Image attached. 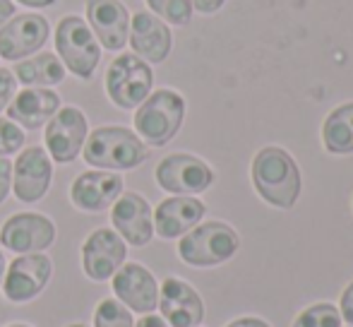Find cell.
<instances>
[{
	"mask_svg": "<svg viewBox=\"0 0 353 327\" xmlns=\"http://www.w3.org/2000/svg\"><path fill=\"white\" fill-rule=\"evenodd\" d=\"M58 108H61V97L56 92L46 87H27L14 94L12 101L8 103V118L19 128L37 130L51 121Z\"/></svg>",
	"mask_w": 353,
	"mask_h": 327,
	"instance_id": "19",
	"label": "cell"
},
{
	"mask_svg": "<svg viewBox=\"0 0 353 327\" xmlns=\"http://www.w3.org/2000/svg\"><path fill=\"white\" fill-rule=\"evenodd\" d=\"M202 217H205V205L200 200L188 195L168 197L154 212V229L161 239H178L195 229Z\"/></svg>",
	"mask_w": 353,
	"mask_h": 327,
	"instance_id": "21",
	"label": "cell"
},
{
	"mask_svg": "<svg viewBox=\"0 0 353 327\" xmlns=\"http://www.w3.org/2000/svg\"><path fill=\"white\" fill-rule=\"evenodd\" d=\"M113 294L118 296L121 304H125L135 313H152L159 306V286L154 275L147 267L137 265V262H128L123 265L116 275L111 277Z\"/></svg>",
	"mask_w": 353,
	"mask_h": 327,
	"instance_id": "14",
	"label": "cell"
},
{
	"mask_svg": "<svg viewBox=\"0 0 353 327\" xmlns=\"http://www.w3.org/2000/svg\"><path fill=\"white\" fill-rule=\"evenodd\" d=\"M111 221L116 226V234L130 246H147L154 236L152 207L137 192H125L113 202Z\"/></svg>",
	"mask_w": 353,
	"mask_h": 327,
	"instance_id": "15",
	"label": "cell"
},
{
	"mask_svg": "<svg viewBox=\"0 0 353 327\" xmlns=\"http://www.w3.org/2000/svg\"><path fill=\"white\" fill-rule=\"evenodd\" d=\"M341 315L332 304H317L303 310L296 318L293 327H339Z\"/></svg>",
	"mask_w": 353,
	"mask_h": 327,
	"instance_id": "26",
	"label": "cell"
},
{
	"mask_svg": "<svg viewBox=\"0 0 353 327\" xmlns=\"http://www.w3.org/2000/svg\"><path fill=\"white\" fill-rule=\"evenodd\" d=\"M135 327H168L166 323H163L161 318H157V315H152V313H147L142 320H137V325Z\"/></svg>",
	"mask_w": 353,
	"mask_h": 327,
	"instance_id": "33",
	"label": "cell"
},
{
	"mask_svg": "<svg viewBox=\"0 0 353 327\" xmlns=\"http://www.w3.org/2000/svg\"><path fill=\"white\" fill-rule=\"evenodd\" d=\"M68 327H87V325H82V323H72V325H68Z\"/></svg>",
	"mask_w": 353,
	"mask_h": 327,
	"instance_id": "38",
	"label": "cell"
},
{
	"mask_svg": "<svg viewBox=\"0 0 353 327\" xmlns=\"http://www.w3.org/2000/svg\"><path fill=\"white\" fill-rule=\"evenodd\" d=\"M154 84L152 68L135 53H121L106 70V94L118 108H137Z\"/></svg>",
	"mask_w": 353,
	"mask_h": 327,
	"instance_id": "6",
	"label": "cell"
},
{
	"mask_svg": "<svg viewBox=\"0 0 353 327\" xmlns=\"http://www.w3.org/2000/svg\"><path fill=\"white\" fill-rule=\"evenodd\" d=\"M87 22L108 51H121L128 43L130 14L121 0H87Z\"/></svg>",
	"mask_w": 353,
	"mask_h": 327,
	"instance_id": "17",
	"label": "cell"
},
{
	"mask_svg": "<svg viewBox=\"0 0 353 327\" xmlns=\"http://www.w3.org/2000/svg\"><path fill=\"white\" fill-rule=\"evenodd\" d=\"M238 250V234L221 221H207L190 229L178 244V255L195 267H214Z\"/></svg>",
	"mask_w": 353,
	"mask_h": 327,
	"instance_id": "5",
	"label": "cell"
},
{
	"mask_svg": "<svg viewBox=\"0 0 353 327\" xmlns=\"http://www.w3.org/2000/svg\"><path fill=\"white\" fill-rule=\"evenodd\" d=\"M87 135L89 128L84 113L74 106H63L48 121L43 142H46V152L51 155V159L58 164H70L79 157Z\"/></svg>",
	"mask_w": 353,
	"mask_h": 327,
	"instance_id": "8",
	"label": "cell"
},
{
	"mask_svg": "<svg viewBox=\"0 0 353 327\" xmlns=\"http://www.w3.org/2000/svg\"><path fill=\"white\" fill-rule=\"evenodd\" d=\"M10 188H12V164L0 157V205L10 195Z\"/></svg>",
	"mask_w": 353,
	"mask_h": 327,
	"instance_id": "29",
	"label": "cell"
},
{
	"mask_svg": "<svg viewBox=\"0 0 353 327\" xmlns=\"http://www.w3.org/2000/svg\"><path fill=\"white\" fill-rule=\"evenodd\" d=\"M214 173L202 159L192 155H171L159 161L157 183L173 195H197L212 186Z\"/></svg>",
	"mask_w": 353,
	"mask_h": 327,
	"instance_id": "9",
	"label": "cell"
},
{
	"mask_svg": "<svg viewBox=\"0 0 353 327\" xmlns=\"http://www.w3.org/2000/svg\"><path fill=\"white\" fill-rule=\"evenodd\" d=\"M341 315H344L346 323L353 325V281L344 289V294H341Z\"/></svg>",
	"mask_w": 353,
	"mask_h": 327,
	"instance_id": "30",
	"label": "cell"
},
{
	"mask_svg": "<svg viewBox=\"0 0 353 327\" xmlns=\"http://www.w3.org/2000/svg\"><path fill=\"white\" fill-rule=\"evenodd\" d=\"M125 241L113 229H97L82 246V270L89 279L106 281L125 265Z\"/></svg>",
	"mask_w": 353,
	"mask_h": 327,
	"instance_id": "11",
	"label": "cell"
},
{
	"mask_svg": "<svg viewBox=\"0 0 353 327\" xmlns=\"http://www.w3.org/2000/svg\"><path fill=\"white\" fill-rule=\"evenodd\" d=\"M325 147L332 155H351L353 152V103L334 108L325 121Z\"/></svg>",
	"mask_w": 353,
	"mask_h": 327,
	"instance_id": "23",
	"label": "cell"
},
{
	"mask_svg": "<svg viewBox=\"0 0 353 327\" xmlns=\"http://www.w3.org/2000/svg\"><path fill=\"white\" fill-rule=\"evenodd\" d=\"M94 327H135V320L121 301L103 299L94 310Z\"/></svg>",
	"mask_w": 353,
	"mask_h": 327,
	"instance_id": "24",
	"label": "cell"
},
{
	"mask_svg": "<svg viewBox=\"0 0 353 327\" xmlns=\"http://www.w3.org/2000/svg\"><path fill=\"white\" fill-rule=\"evenodd\" d=\"M24 130L12 123L10 118H0V157H10L22 150L24 145Z\"/></svg>",
	"mask_w": 353,
	"mask_h": 327,
	"instance_id": "27",
	"label": "cell"
},
{
	"mask_svg": "<svg viewBox=\"0 0 353 327\" xmlns=\"http://www.w3.org/2000/svg\"><path fill=\"white\" fill-rule=\"evenodd\" d=\"M14 87H17V80H14L12 70H8V68H0V111H3V108H8V103L12 101Z\"/></svg>",
	"mask_w": 353,
	"mask_h": 327,
	"instance_id": "28",
	"label": "cell"
},
{
	"mask_svg": "<svg viewBox=\"0 0 353 327\" xmlns=\"http://www.w3.org/2000/svg\"><path fill=\"white\" fill-rule=\"evenodd\" d=\"M252 181L270 205L288 210L301 195V173L288 152L279 147H265L252 161Z\"/></svg>",
	"mask_w": 353,
	"mask_h": 327,
	"instance_id": "2",
	"label": "cell"
},
{
	"mask_svg": "<svg viewBox=\"0 0 353 327\" xmlns=\"http://www.w3.org/2000/svg\"><path fill=\"white\" fill-rule=\"evenodd\" d=\"M223 3H226V0H192V8L200 10V12H205V14H210V12L221 10Z\"/></svg>",
	"mask_w": 353,
	"mask_h": 327,
	"instance_id": "31",
	"label": "cell"
},
{
	"mask_svg": "<svg viewBox=\"0 0 353 327\" xmlns=\"http://www.w3.org/2000/svg\"><path fill=\"white\" fill-rule=\"evenodd\" d=\"M159 308L171 327H197L205 318V304L188 281L168 277L159 289Z\"/></svg>",
	"mask_w": 353,
	"mask_h": 327,
	"instance_id": "16",
	"label": "cell"
},
{
	"mask_svg": "<svg viewBox=\"0 0 353 327\" xmlns=\"http://www.w3.org/2000/svg\"><path fill=\"white\" fill-rule=\"evenodd\" d=\"M5 270H8V262H5V255H3V250H0V284H3V275H5Z\"/></svg>",
	"mask_w": 353,
	"mask_h": 327,
	"instance_id": "36",
	"label": "cell"
},
{
	"mask_svg": "<svg viewBox=\"0 0 353 327\" xmlns=\"http://www.w3.org/2000/svg\"><path fill=\"white\" fill-rule=\"evenodd\" d=\"M185 118V101L173 89H157L140 103L135 113V130L147 145L163 147L176 137Z\"/></svg>",
	"mask_w": 353,
	"mask_h": 327,
	"instance_id": "3",
	"label": "cell"
},
{
	"mask_svg": "<svg viewBox=\"0 0 353 327\" xmlns=\"http://www.w3.org/2000/svg\"><path fill=\"white\" fill-rule=\"evenodd\" d=\"M5 327H29V325H24V323H12V325H5Z\"/></svg>",
	"mask_w": 353,
	"mask_h": 327,
	"instance_id": "37",
	"label": "cell"
},
{
	"mask_svg": "<svg viewBox=\"0 0 353 327\" xmlns=\"http://www.w3.org/2000/svg\"><path fill=\"white\" fill-rule=\"evenodd\" d=\"M123 192V176L113 171L79 173L70 186V200L77 210L101 212L111 207Z\"/></svg>",
	"mask_w": 353,
	"mask_h": 327,
	"instance_id": "18",
	"label": "cell"
},
{
	"mask_svg": "<svg viewBox=\"0 0 353 327\" xmlns=\"http://www.w3.org/2000/svg\"><path fill=\"white\" fill-rule=\"evenodd\" d=\"M130 46L142 61L161 63L171 53V29L157 14L137 12L130 19Z\"/></svg>",
	"mask_w": 353,
	"mask_h": 327,
	"instance_id": "20",
	"label": "cell"
},
{
	"mask_svg": "<svg viewBox=\"0 0 353 327\" xmlns=\"http://www.w3.org/2000/svg\"><path fill=\"white\" fill-rule=\"evenodd\" d=\"M56 51L61 63L79 80H89L101 61V48L84 19L77 14H68L58 22L56 29Z\"/></svg>",
	"mask_w": 353,
	"mask_h": 327,
	"instance_id": "4",
	"label": "cell"
},
{
	"mask_svg": "<svg viewBox=\"0 0 353 327\" xmlns=\"http://www.w3.org/2000/svg\"><path fill=\"white\" fill-rule=\"evenodd\" d=\"M14 14V3L12 0H0V27L8 22L10 17Z\"/></svg>",
	"mask_w": 353,
	"mask_h": 327,
	"instance_id": "32",
	"label": "cell"
},
{
	"mask_svg": "<svg viewBox=\"0 0 353 327\" xmlns=\"http://www.w3.org/2000/svg\"><path fill=\"white\" fill-rule=\"evenodd\" d=\"M12 75L27 87H53L65 80V66L53 53H39L29 61L14 63Z\"/></svg>",
	"mask_w": 353,
	"mask_h": 327,
	"instance_id": "22",
	"label": "cell"
},
{
	"mask_svg": "<svg viewBox=\"0 0 353 327\" xmlns=\"http://www.w3.org/2000/svg\"><path fill=\"white\" fill-rule=\"evenodd\" d=\"M51 27L41 14L24 12L0 27V56L5 61H22L24 56L41 51Z\"/></svg>",
	"mask_w": 353,
	"mask_h": 327,
	"instance_id": "12",
	"label": "cell"
},
{
	"mask_svg": "<svg viewBox=\"0 0 353 327\" xmlns=\"http://www.w3.org/2000/svg\"><path fill=\"white\" fill-rule=\"evenodd\" d=\"M147 5L171 24H188L192 17V0H147Z\"/></svg>",
	"mask_w": 353,
	"mask_h": 327,
	"instance_id": "25",
	"label": "cell"
},
{
	"mask_svg": "<svg viewBox=\"0 0 353 327\" xmlns=\"http://www.w3.org/2000/svg\"><path fill=\"white\" fill-rule=\"evenodd\" d=\"M82 155L89 166L128 171V168L140 166L149 157V150L137 137V132L123 126H103L97 128L92 135H87Z\"/></svg>",
	"mask_w": 353,
	"mask_h": 327,
	"instance_id": "1",
	"label": "cell"
},
{
	"mask_svg": "<svg viewBox=\"0 0 353 327\" xmlns=\"http://www.w3.org/2000/svg\"><path fill=\"white\" fill-rule=\"evenodd\" d=\"M53 241H56V224L37 212L12 215L0 229V244L19 255L43 252Z\"/></svg>",
	"mask_w": 353,
	"mask_h": 327,
	"instance_id": "10",
	"label": "cell"
},
{
	"mask_svg": "<svg viewBox=\"0 0 353 327\" xmlns=\"http://www.w3.org/2000/svg\"><path fill=\"white\" fill-rule=\"evenodd\" d=\"M53 275V262L43 252L17 255L5 270L3 294L12 304H27L46 289Z\"/></svg>",
	"mask_w": 353,
	"mask_h": 327,
	"instance_id": "7",
	"label": "cell"
},
{
	"mask_svg": "<svg viewBox=\"0 0 353 327\" xmlns=\"http://www.w3.org/2000/svg\"><path fill=\"white\" fill-rule=\"evenodd\" d=\"M228 327H270V325L262 323V320H257V318H241V320H233Z\"/></svg>",
	"mask_w": 353,
	"mask_h": 327,
	"instance_id": "34",
	"label": "cell"
},
{
	"mask_svg": "<svg viewBox=\"0 0 353 327\" xmlns=\"http://www.w3.org/2000/svg\"><path fill=\"white\" fill-rule=\"evenodd\" d=\"M53 164L46 150L29 147L22 150L12 166V190L19 202H39L51 188Z\"/></svg>",
	"mask_w": 353,
	"mask_h": 327,
	"instance_id": "13",
	"label": "cell"
},
{
	"mask_svg": "<svg viewBox=\"0 0 353 327\" xmlns=\"http://www.w3.org/2000/svg\"><path fill=\"white\" fill-rule=\"evenodd\" d=\"M17 3L29 5V8H48V5H53L56 0H17Z\"/></svg>",
	"mask_w": 353,
	"mask_h": 327,
	"instance_id": "35",
	"label": "cell"
}]
</instances>
